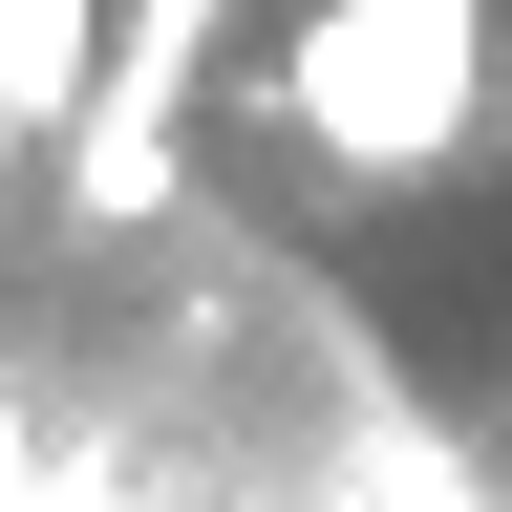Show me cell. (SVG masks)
Returning <instances> with one entry per match:
<instances>
[{
  "mask_svg": "<svg viewBox=\"0 0 512 512\" xmlns=\"http://www.w3.org/2000/svg\"><path fill=\"white\" fill-rule=\"evenodd\" d=\"M470 107H491V0H320L278 43V128L342 192H427L470 150Z\"/></svg>",
  "mask_w": 512,
  "mask_h": 512,
  "instance_id": "6da1fadb",
  "label": "cell"
},
{
  "mask_svg": "<svg viewBox=\"0 0 512 512\" xmlns=\"http://www.w3.org/2000/svg\"><path fill=\"white\" fill-rule=\"evenodd\" d=\"M235 22H256V0H128V43H107V107L64 128V192H86V235L171 214V128H192V86L235 64Z\"/></svg>",
  "mask_w": 512,
  "mask_h": 512,
  "instance_id": "7a4b0ae2",
  "label": "cell"
},
{
  "mask_svg": "<svg viewBox=\"0 0 512 512\" xmlns=\"http://www.w3.org/2000/svg\"><path fill=\"white\" fill-rule=\"evenodd\" d=\"M107 43H128V0H0V107H22V128H86L107 107Z\"/></svg>",
  "mask_w": 512,
  "mask_h": 512,
  "instance_id": "3957f363",
  "label": "cell"
},
{
  "mask_svg": "<svg viewBox=\"0 0 512 512\" xmlns=\"http://www.w3.org/2000/svg\"><path fill=\"white\" fill-rule=\"evenodd\" d=\"M0 171H22V107H0Z\"/></svg>",
  "mask_w": 512,
  "mask_h": 512,
  "instance_id": "277c9868",
  "label": "cell"
}]
</instances>
